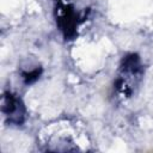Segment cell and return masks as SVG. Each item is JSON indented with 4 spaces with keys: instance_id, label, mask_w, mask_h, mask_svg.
Here are the masks:
<instances>
[{
    "instance_id": "obj_1",
    "label": "cell",
    "mask_w": 153,
    "mask_h": 153,
    "mask_svg": "<svg viewBox=\"0 0 153 153\" xmlns=\"http://www.w3.org/2000/svg\"><path fill=\"white\" fill-rule=\"evenodd\" d=\"M143 76V65L136 53L127 54L122 57L118 75L115 81L116 91L123 97H130Z\"/></svg>"
},
{
    "instance_id": "obj_2",
    "label": "cell",
    "mask_w": 153,
    "mask_h": 153,
    "mask_svg": "<svg viewBox=\"0 0 153 153\" xmlns=\"http://www.w3.org/2000/svg\"><path fill=\"white\" fill-rule=\"evenodd\" d=\"M54 18L57 29L66 41L76 38L78 29L85 20V17L80 14L75 7L66 0L54 1Z\"/></svg>"
},
{
    "instance_id": "obj_3",
    "label": "cell",
    "mask_w": 153,
    "mask_h": 153,
    "mask_svg": "<svg viewBox=\"0 0 153 153\" xmlns=\"http://www.w3.org/2000/svg\"><path fill=\"white\" fill-rule=\"evenodd\" d=\"M1 112L7 124L19 127L26 120V106L23 99L14 92L6 91L1 98Z\"/></svg>"
},
{
    "instance_id": "obj_4",
    "label": "cell",
    "mask_w": 153,
    "mask_h": 153,
    "mask_svg": "<svg viewBox=\"0 0 153 153\" xmlns=\"http://www.w3.org/2000/svg\"><path fill=\"white\" fill-rule=\"evenodd\" d=\"M42 72H43V69L39 66H35L31 69H22L20 71V78L23 79L24 84L31 85V84L36 82L39 79Z\"/></svg>"
}]
</instances>
